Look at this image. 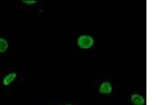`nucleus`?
Masks as SVG:
<instances>
[{
    "instance_id": "nucleus-1",
    "label": "nucleus",
    "mask_w": 158,
    "mask_h": 105,
    "mask_svg": "<svg viewBox=\"0 0 158 105\" xmlns=\"http://www.w3.org/2000/svg\"><path fill=\"white\" fill-rule=\"evenodd\" d=\"M78 45L80 48H90L93 46L94 44V39L91 36L85 35V36H80L78 38Z\"/></svg>"
},
{
    "instance_id": "nucleus-2",
    "label": "nucleus",
    "mask_w": 158,
    "mask_h": 105,
    "mask_svg": "<svg viewBox=\"0 0 158 105\" xmlns=\"http://www.w3.org/2000/svg\"><path fill=\"white\" fill-rule=\"evenodd\" d=\"M131 100H132V102H133V104H135V105H143L144 104L143 97L140 96V95H133V96L131 97Z\"/></svg>"
},
{
    "instance_id": "nucleus-3",
    "label": "nucleus",
    "mask_w": 158,
    "mask_h": 105,
    "mask_svg": "<svg viewBox=\"0 0 158 105\" xmlns=\"http://www.w3.org/2000/svg\"><path fill=\"white\" fill-rule=\"evenodd\" d=\"M99 91H100V93H102V94H110L112 91V85L110 83H108V82H104V83L101 84Z\"/></svg>"
},
{
    "instance_id": "nucleus-4",
    "label": "nucleus",
    "mask_w": 158,
    "mask_h": 105,
    "mask_svg": "<svg viewBox=\"0 0 158 105\" xmlns=\"http://www.w3.org/2000/svg\"><path fill=\"white\" fill-rule=\"evenodd\" d=\"M16 74H10V75H7L6 78H4V80H3V84L4 85H9L10 83H12L13 80H15V78H16Z\"/></svg>"
},
{
    "instance_id": "nucleus-5",
    "label": "nucleus",
    "mask_w": 158,
    "mask_h": 105,
    "mask_svg": "<svg viewBox=\"0 0 158 105\" xmlns=\"http://www.w3.org/2000/svg\"><path fill=\"white\" fill-rule=\"evenodd\" d=\"M9 47V44H7L6 39H0V53H4Z\"/></svg>"
},
{
    "instance_id": "nucleus-6",
    "label": "nucleus",
    "mask_w": 158,
    "mask_h": 105,
    "mask_svg": "<svg viewBox=\"0 0 158 105\" xmlns=\"http://www.w3.org/2000/svg\"><path fill=\"white\" fill-rule=\"evenodd\" d=\"M23 3H25V4H35L36 3V1H35V0H32V1H25V0H23Z\"/></svg>"
},
{
    "instance_id": "nucleus-7",
    "label": "nucleus",
    "mask_w": 158,
    "mask_h": 105,
    "mask_svg": "<svg viewBox=\"0 0 158 105\" xmlns=\"http://www.w3.org/2000/svg\"><path fill=\"white\" fill-rule=\"evenodd\" d=\"M68 105H71V104H68Z\"/></svg>"
}]
</instances>
